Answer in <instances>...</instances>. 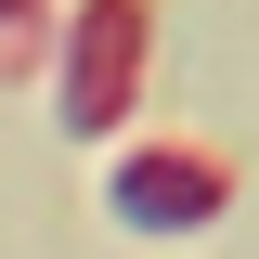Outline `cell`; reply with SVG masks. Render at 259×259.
<instances>
[{
	"label": "cell",
	"mask_w": 259,
	"mask_h": 259,
	"mask_svg": "<svg viewBox=\"0 0 259 259\" xmlns=\"http://www.w3.org/2000/svg\"><path fill=\"white\" fill-rule=\"evenodd\" d=\"M156 65V0H78L65 13V65H52V117L65 143H117Z\"/></svg>",
	"instance_id": "obj_1"
},
{
	"label": "cell",
	"mask_w": 259,
	"mask_h": 259,
	"mask_svg": "<svg viewBox=\"0 0 259 259\" xmlns=\"http://www.w3.org/2000/svg\"><path fill=\"white\" fill-rule=\"evenodd\" d=\"M104 207H117V233H207V221L233 207V156L194 143V130L130 143V156L104 168Z\"/></svg>",
	"instance_id": "obj_2"
},
{
	"label": "cell",
	"mask_w": 259,
	"mask_h": 259,
	"mask_svg": "<svg viewBox=\"0 0 259 259\" xmlns=\"http://www.w3.org/2000/svg\"><path fill=\"white\" fill-rule=\"evenodd\" d=\"M26 39H39V0H0V65H26Z\"/></svg>",
	"instance_id": "obj_3"
}]
</instances>
